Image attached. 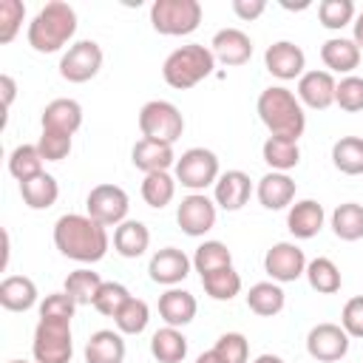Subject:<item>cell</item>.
<instances>
[{
    "label": "cell",
    "instance_id": "1",
    "mask_svg": "<svg viewBox=\"0 0 363 363\" xmlns=\"http://www.w3.org/2000/svg\"><path fill=\"white\" fill-rule=\"evenodd\" d=\"M54 247L71 261L96 264L105 258L111 238H108V230L99 221H94L91 216L65 213L54 224Z\"/></svg>",
    "mask_w": 363,
    "mask_h": 363
},
{
    "label": "cell",
    "instance_id": "2",
    "mask_svg": "<svg viewBox=\"0 0 363 363\" xmlns=\"http://www.w3.org/2000/svg\"><path fill=\"white\" fill-rule=\"evenodd\" d=\"M255 111L261 116V122L267 125L269 136H278V139H289V142H298L306 130V113H303V105L301 99L284 88V85H269L258 94V102H255Z\"/></svg>",
    "mask_w": 363,
    "mask_h": 363
},
{
    "label": "cell",
    "instance_id": "3",
    "mask_svg": "<svg viewBox=\"0 0 363 363\" xmlns=\"http://www.w3.org/2000/svg\"><path fill=\"white\" fill-rule=\"evenodd\" d=\"M74 34H77V11L62 0L45 3L28 23V45L37 54L60 51Z\"/></svg>",
    "mask_w": 363,
    "mask_h": 363
},
{
    "label": "cell",
    "instance_id": "4",
    "mask_svg": "<svg viewBox=\"0 0 363 363\" xmlns=\"http://www.w3.org/2000/svg\"><path fill=\"white\" fill-rule=\"evenodd\" d=\"M213 68H216L213 51L201 43H187L167 54V60L162 65V77L170 88L187 91V88L199 85L201 79H207L213 74Z\"/></svg>",
    "mask_w": 363,
    "mask_h": 363
},
{
    "label": "cell",
    "instance_id": "5",
    "mask_svg": "<svg viewBox=\"0 0 363 363\" xmlns=\"http://www.w3.org/2000/svg\"><path fill=\"white\" fill-rule=\"evenodd\" d=\"M201 23L199 0H156L150 6V26L164 37L193 34Z\"/></svg>",
    "mask_w": 363,
    "mask_h": 363
},
{
    "label": "cell",
    "instance_id": "6",
    "mask_svg": "<svg viewBox=\"0 0 363 363\" xmlns=\"http://www.w3.org/2000/svg\"><path fill=\"white\" fill-rule=\"evenodd\" d=\"M139 130H142V139L173 145L182 136V130H184V116H182V111L173 102L150 99L139 111Z\"/></svg>",
    "mask_w": 363,
    "mask_h": 363
},
{
    "label": "cell",
    "instance_id": "7",
    "mask_svg": "<svg viewBox=\"0 0 363 363\" xmlns=\"http://www.w3.org/2000/svg\"><path fill=\"white\" fill-rule=\"evenodd\" d=\"M176 182L193 193L207 190L210 184L218 182V156L207 147H190L176 159Z\"/></svg>",
    "mask_w": 363,
    "mask_h": 363
},
{
    "label": "cell",
    "instance_id": "8",
    "mask_svg": "<svg viewBox=\"0 0 363 363\" xmlns=\"http://www.w3.org/2000/svg\"><path fill=\"white\" fill-rule=\"evenodd\" d=\"M31 352H34L37 363H68L74 354L71 323L68 320H40L34 329Z\"/></svg>",
    "mask_w": 363,
    "mask_h": 363
},
{
    "label": "cell",
    "instance_id": "9",
    "mask_svg": "<svg viewBox=\"0 0 363 363\" xmlns=\"http://www.w3.org/2000/svg\"><path fill=\"white\" fill-rule=\"evenodd\" d=\"M128 207H130L128 193L111 182L91 187V193L85 199V210H88L85 216H91L102 227H119L122 221H128Z\"/></svg>",
    "mask_w": 363,
    "mask_h": 363
},
{
    "label": "cell",
    "instance_id": "10",
    "mask_svg": "<svg viewBox=\"0 0 363 363\" xmlns=\"http://www.w3.org/2000/svg\"><path fill=\"white\" fill-rule=\"evenodd\" d=\"M102 68V48L94 40H77L60 60V77L68 82H88Z\"/></svg>",
    "mask_w": 363,
    "mask_h": 363
},
{
    "label": "cell",
    "instance_id": "11",
    "mask_svg": "<svg viewBox=\"0 0 363 363\" xmlns=\"http://www.w3.org/2000/svg\"><path fill=\"white\" fill-rule=\"evenodd\" d=\"M306 255L298 244L292 241H278L267 250L264 255V272L275 281V284H292L306 272Z\"/></svg>",
    "mask_w": 363,
    "mask_h": 363
},
{
    "label": "cell",
    "instance_id": "12",
    "mask_svg": "<svg viewBox=\"0 0 363 363\" xmlns=\"http://www.w3.org/2000/svg\"><path fill=\"white\" fill-rule=\"evenodd\" d=\"M306 352L318 363H337L349 352V335L340 323H318L306 335Z\"/></svg>",
    "mask_w": 363,
    "mask_h": 363
},
{
    "label": "cell",
    "instance_id": "13",
    "mask_svg": "<svg viewBox=\"0 0 363 363\" xmlns=\"http://www.w3.org/2000/svg\"><path fill=\"white\" fill-rule=\"evenodd\" d=\"M216 201L207 199L204 193H190L182 199V204L176 207V221L182 227V233L201 238L204 233H210L216 227Z\"/></svg>",
    "mask_w": 363,
    "mask_h": 363
},
{
    "label": "cell",
    "instance_id": "14",
    "mask_svg": "<svg viewBox=\"0 0 363 363\" xmlns=\"http://www.w3.org/2000/svg\"><path fill=\"white\" fill-rule=\"evenodd\" d=\"M190 267H193V258H187L179 247H162L150 255V264H147V275L153 284H162V286H176L182 284L187 275H190Z\"/></svg>",
    "mask_w": 363,
    "mask_h": 363
},
{
    "label": "cell",
    "instance_id": "15",
    "mask_svg": "<svg viewBox=\"0 0 363 363\" xmlns=\"http://www.w3.org/2000/svg\"><path fill=\"white\" fill-rule=\"evenodd\" d=\"M264 65L272 77L278 79H301L303 68H306V54L301 45L289 43V40H278L264 51Z\"/></svg>",
    "mask_w": 363,
    "mask_h": 363
},
{
    "label": "cell",
    "instance_id": "16",
    "mask_svg": "<svg viewBox=\"0 0 363 363\" xmlns=\"http://www.w3.org/2000/svg\"><path fill=\"white\" fill-rule=\"evenodd\" d=\"M335 91L337 82L329 71H303V77L298 79V99L301 105L312 108V111H326L329 105H335Z\"/></svg>",
    "mask_w": 363,
    "mask_h": 363
},
{
    "label": "cell",
    "instance_id": "17",
    "mask_svg": "<svg viewBox=\"0 0 363 363\" xmlns=\"http://www.w3.org/2000/svg\"><path fill=\"white\" fill-rule=\"evenodd\" d=\"M250 196H252V182L244 170H227L213 184V201L227 213L241 210L250 201Z\"/></svg>",
    "mask_w": 363,
    "mask_h": 363
},
{
    "label": "cell",
    "instance_id": "18",
    "mask_svg": "<svg viewBox=\"0 0 363 363\" xmlns=\"http://www.w3.org/2000/svg\"><path fill=\"white\" fill-rule=\"evenodd\" d=\"M210 51L221 65H230V68L244 65L252 57V40L241 28H221V31H216V37L210 43Z\"/></svg>",
    "mask_w": 363,
    "mask_h": 363
},
{
    "label": "cell",
    "instance_id": "19",
    "mask_svg": "<svg viewBox=\"0 0 363 363\" xmlns=\"http://www.w3.org/2000/svg\"><path fill=\"white\" fill-rule=\"evenodd\" d=\"M323 221H326V213H323V204L315 201V199H301L289 207L286 213V227L295 238L306 241V238H315L320 230H323Z\"/></svg>",
    "mask_w": 363,
    "mask_h": 363
},
{
    "label": "cell",
    "instance_id": "20",
    "mask_svg": "<svg viewBox=\"0 0 363 363\" xmlns=\"http://www.w3.org/2000/svg\"><path fill=\"white\" fill-rule=\"evenodd\" d=\"M40 122H43V130H57V133L74 136L79 130V125H82V108H79L77 99L60 96V99H51L43 108Z\"/></svg>",
    "mask_w": 363,
    "mask_h": 363
},
{
    "label": "cell",
    "instance_id": "21",
    "mask_svg": "<svg viewBox=\"0 0 363 363\" xmlns=\"http://www.w3.org/2000/svg\"><path fill=\"white\" fill-rule=\"evenodd\" d=\"M130 162H133V167H139L147 176V173H162V170L176 167V153H173V145L139 139L130 150Z\"/></svg>",
    "mask_w": 363,
    "mask_h": 363
},
{
    "label": "cell",
    "instance_id": "22",
    "mask_svg": "<svg viewBox=\"0 0 363 363\" xmlns=\"http://www.w3.org/2000/svg\"><path fill=\"white\" fill-rule=\"evenodd\" d=\"M320 60L329 74H352L360 65V48L349 37H329L320 45Z\"/></svg>",
    "mask_w": 363,
    "mask_h": 363
},
{
    "label": "cell",
    "instance_id": "23",
    "mask_svg": "<svg viewBox=\"0 0 363 363\" xmlns=\"http://www.w3.org/2000/svg\"><path fill=\"white\" fill-rule=\"evenodd\" d=\"M196 298L193 292L187 289H179V286H170L167 292L159 295V318L167 323V326H187L193 318H196Z\"/></svg>",
    "mask_w": 363,
    "mask_h": 363
},
{
    "label": "cell",
    "instance_id": "24",
    "mask_svg": "<svg viewBox=\"0 0 363 363\" xmlns=\"http://www.w3.org/2000/svg\"><path fill=\"white\" fill-rule=\"evenodd\" d=\"M255 196H258L261 207H267V210H284V207H289L292 199H295V182H292L286 173L269 170L267 176L258 179Z\"/></svg>",
    "mask_w": 363,
    "mask_h": 363
},
{
    "label": "cell",
    "instance_id": "25",
    "mask_svg": "<svg viewBox=\"0 0 363 363\" xmlns=\"http://www.w3.org/2000/svg\"><path fill=\"white\" fill-rule=\"evenodd\" d=\"M37 303V284L26 275H6L0 281V306L9 312H28Z\"/></svg>",
    "mask_w": 363,
    "mask_h": 363
},
{
    "label": "cell",
    "instance_id": "26",
    "mask_svg": "<svg viewBox=\"0 0 363 363\" xmlns=\"http://www.w3.org/2000/svg\"><path fill=\"white\" fill-rule=\"evenodd\" d=\"M125 360V337L113 329H99L85 343V363H122Z\"/></svg>",
    "mask_w": 363,
    "mask_h": 363
},
{
    "label": "cell",
    "instance_id": "27",
    "mask_svg": "<svg viewBox=\"0 0 363 363\" xmlns=\"http://www.w3.org/2000/svg\"><path fill=\"white\" fill-rule=\"evenodd\" d=\"M147 247H150V230L142 221L128 218L113 230V250L122 258H139L145 255Z\"/></svg>",
    "mask_w": 363,
    "mask_h": 363
},
{
    "label": "cell",
    "instance_id": "28",
    "mask_svg": "<svg viewBox=\"0 0 363 363\" xmlns=\"http://www.w3.org/2000/svg\"><path fill=\"white\" fill-rule=\"evenodd\" d=\"M150 354L159 363H182L187 357V337L176 326H162L150 337Z\"/></svg>",
    "mask_w": 363,
    "mask_h": 363
},
{
    "label": "cell",
    "instance_id": "29",
    "mask_svg": "<svg viewBox=\"0 0 363 363\" xmlns=\"http://www.w3.org/2000/svg\"><path fill=\"white\" fill-rule=\"evenodd\" d=\"M284 303H286V295H284L281 284H275V281H258V284H252L250 292H247V306H250V312H255V315H261V318L278 315V312L284 309Z\"/></svg>",
    "mask_w": 363,
    "mask_h": 363
},
{
    "label": "cell",
    "instance_id": "30",
    "mask_svg": "<svg viewBox=\"0 0 363 363\" xmlns=\"http://www.w3.org/2000/svg\"><path fill=\"white\" fill-rule=\"evenodd\" d=\"M20 196H23V201H26L31 210H48V207L57 204L60 184H57V179H54L51 173L43 170L40 176H34V179H28V182L20 184Z\"/></svg>",
    "mask_w": 363,
    "mask_h": 363
},
{
    "label": "cell",
    "instance_id": "31",
    "mask_svg": "<svg viewBox=\"0 0 363 363\" xmlns=\"http://www.w3.org/2000/svg\"><path fill=\"white\" fill-rule=\"evenodd\" d=\"M332 233L340 241H360L363 238V204L343 201L332 210Z\"/></svg>",
    "mask_w": 363,
    "mask_h": 363
},
{
    "label": "cell",
    "instance_id": "32",
    "mask_svg": "<svg viewBox=\"0 0 363 363\" xmlns=\"http://www.w3.org/2000/svg\"><path fill=\"white\" fill-rule=\"evenodd\" d=\"M332 164L346 176H363V139L340 136L332 145Z\"/></svg>",
    "mask_w": 363,
    "mask_h": 363
},
{
    "label": "cell",
    "instance_id": "33",
    "mask_svg": "<svg viewBox=\"0 0 363 363\" xmlns=\"http://www.w3.org/2000/svg\"><path fill=\"white\" fill-rule=\"evenodd\" d=\"M306 281H309V286L315 289V292H320V295H335L337 289H340V284H343V278H340V269H337V264L332 261V258H312L309 264H306Z\"/></svg>",
    "mask_w": 363,
    "mask_h": 363
},
{
    "label": "cell",
    "instance_id": "34",
    "mask_svg": "<svg viewBox=\"0 0 363 363\" xmlns=\"http://www.w3.org/2000/svg\"><path fill=\"white\" fill-rule=\"evenodd\" d=\"M261 156H264V162H267L272 170L286 173V170L298 167V162H301V147H298V142L269 136V139L264 142V147H261Z\"/></svg>",
    "mask_w": 363,
    "mask_h": 363
},
{
    "label": "cell",
    "instance_id": "35",
    "mask_svg": "<svg viewBox=\"0 0 363 363\" xmlns=\"http://www.w3.org/2000/svg\"><path fill=\"white\" fill-rule=\"evenodd\" d=\"M176 184H179L176 176H170L167 170H162V173H147L145 182H142V199H145V204L153 207V210L167 207V204L173 201V196H176Z\"/></svg>",
    "mask_w": 363,
    "mask_h": 363
},
{
    "label": "cell",
    "instance_id": "36",
    "mask_svg": "<svg viewBox=\"0 0 363 363\" xmlns=\"http://www.w3.org/2000/svg\"><path fill=\"white\" fill-rule=\"evenodd\" d=\"M43 156L37 150V145H17L11 153H9V173L23 184L34 176L43 173Z\"/></svg>",
    "mask_w": 363,
    "mask_h": 363
},
{
    "label": "cell",
    "instance_id": "37",
    "mask_svg": "<svg viewBox=\"0 0 363 363\" xmlns=\"http://www.w3.org/2000/svg\"><path fill=\"white\" fill-rule=\"evenodd\" d=\"M102 284H105V281L99 278V272L82 267V269L68 272V278H65V292L74 298L77 306H85V303H94V298H96V292H99Z\"/></svg>",
    "mask_w": 363,
    "mask_h": 363
},
{
    "label": "cell",
    "instance_id": "38",
    "mask_svg": "<svg viewBox=\"0 0 363 363\" xmlns=\"http://www.w3.org/2000/svg\"><path fill=\"white\" fill-rule=\"evenodd\" d=\"M221 267H233V252L227 250L224 241H204L196 247V255H193V269L199 275H210Z\"/></svg>",
    "mask_w": 363,
    "mask_h": 363
},
{
    "label": "cell",
    "instance_id": "39",
    "mask_svg": "<svg viewBox=\"0 0 363 363\" xmlns=\"http://www.w3.org/2000/svg\"><path fill=\"white\" fill-rule=\"evenodd\" d=\"M201 286L213 301H233L241 292V275L233 267H221L210 275H201Z\"/></svg>",
    "mask_w": 363,
    "mask_h": 363
},
{
    "label": "cell",
    "instance_id": "40",
    "mask_svg": "<svg viewBox=\"0 0 363 363\" xmlns=\"http://www.w3.org/2000/svg\"><path fill=\"white\" fill-rule=\"evenodd\" d=\"M147 320H150V309L142 298H128L125 306L113 315V323H116V332L122 335H142L147 329Z\"/></svg>",
    "mask_w": 363,
    "mask_h": 363
},
{
    "label": "cell",
    "instance_id": "41",
    "mask_svg": "<svg viewBox=\"0 0 363 363\" xmlns=\"http://www.w3.org/2000/svg\"><path fill=\"white\" fill-rule=\"evenodd\" d=\"M318 20L323 28L337 31V28L354 23V3L352 0H320L318 3Z\"/></svg>",
    "mask_w": 363,
    "mask_h": 363
},
{
    "label": "cell",
    "instance_id": "42",
    "mask_svg": "<svg viewBox=\"0 0 363 363\" xmlns=\"http://www.w3.org/2000/svg\"><path fill=\"white\" fill-rule=\"evenodd\" d=\"M130 298V292H128V286L125 284H119V281H105L102 286H99V292H96V298H94V309L99 312V315H105V318H113L122 306H125V301Z\"/></svg>",
    "mask_w": 363,
    "mask_h": 363
},
{
    "label": "cell",
    "instance_id": "43",
    "mask_svg": "<svg viewBox=\"0 0 363 363\" xmlns=\"http://www.w3.org/2000/svg\"><path fill=\"white\" fill-rule=\"evenodd\" d=\"M335 105L346 113H357L363 111V77H343L337 82V91H335Z\"/></svg>",
    "mask_w": 363,
    "mask_h": 363
},
{
    "label": "cell",
    "instance_id": "44",
    "mask_svg": "<svg viewBox=\"0 0 363 363\" xmlns=\"http://www.w3.org/2000/svg\"><path fill=\"white\" fill-rule=\"evenodd\" d=\"M213 349L224 363H247V357H250V343L241 332H224Z\"/></svg>",
    "mask_w": 363,
    "mask_h": 363
},
{
    "label": "cell",
    "instance_id": "45",
    "mask_svg": "<svg viewBox=\"0 0 363 363\" xmlns=\"http://www.w3.org/2000/svg\"><path fill=\"white\" fill-rule=\"evenodd\" d=\"M74 309H77V303H74V298L65 289L62 292H51L40 303V320H68L71 323Z\"/></svg>",
    "mask_w": 363,
    "mask_h": 363
},
{
    "label": "cell",
    "instance_id": "46",
    "mask_svg": "<svg viewBox=\"0 0 363 363\" xmlns=\"http://www.w3.org/2000/svg\"><path fill=\"white\" fill-rule=\"evenodd\" d=\"M26 17V6L20 0H0V43H11Z\"/></svg>",
    "mask_w": 363,
    "mask_h": 363
},
{
    "label": "cell",
    "instance_id": "47",
    "mask_svg": "<svg viewBox=\"0 0 363 363\" xmlns=\"http://www.w3.org/2000/svg\"><path fill=\"white\" fill-rule=\"evenodd\" d=\"M37 150L45 162H62L71 153V136L57 130H43L37 139Z\"/></svg>",
    "mask_w": 363,
    "mask_h": 363
},
{
    "label": "cell",
    "instance_id": "48",
    "mask_svg": "<svg viewBox=\"0 0 363 363\" xmlns=\"http://www.w3.org/2000/svg\"><path fill=\"white\" fill-rule=\"evenodd\" d=\"M340 326L346 329L349 337H363V295H354L343 303Z\"/></svg>",
    "mask_w": 363,
    "mask_h": 363
},
{
    "label": "cell",
    "instance_id": "49",
    "mask_svg": "<svg viewBox=\"0 0 363 363\" xmlns=\"http://www.w3.org/2000/svg\"><path fill=\"white\" fill-rule=\"evenodd\" d=\"M264 9H267L264 0H233V11L241 20H255V17L264 14Z\"/></svg>",
    "mask_w": 363,
    "mask_h": 363
},
{
    "label": "cell",
    "instance_id": "50",
    "mask_svg": "<svg viewBox=\"0 0 363 363\" xmlns=\"http://www.w3.org/2000/svg\"><path fill=\"white\" fill-rule=\"evenodd\" d=\"M0 88H3V105L9 108V105L14 102V91H17V85H14V79H11L9 74H3V77H0Z\"/></svg>",
    "mask_w": 363,
    "mask_h": 363
},
{
    "label": "cell",
    "instance_id": "51",
    "mask_svg": "<svg viewBox=\"0 0 363 363\" xmlns=\"http://www.w3.org/2000/svg\"><path fill=\"white\" fill-rule=\"evenodd\" d=\"M352 26H354V37H352V40H354V43H357V48L363 51V11L354 17V23H352Z\"/></svg>",
    "mask_w": 363,
    "mask_h": 363
},
{
    "label": "cell",
    "instance_id": "52",
    "mask_svg": "<svg viewBox=\"0 0 363 363\" xmlns=\"http://www.w3.org/2000/svg\"><path fill=\"white\" fill-rule=\"evenodd\" d=\"M196 363H224V360L216 354V349H207V352H201V354L196 357Z\"/></svg>",
    "mask_w": 363,
    "mask_h": 363
},
{
    "label": "cell",
    "instance_id": "53",
    "mask_svg": "<svg viewBox=\"0 0 363 363\" xmlns=\"http://www.w3.org/2000/svg\"><path fill=\"white\" fill-rule=\"evenodd\" d=\"M252 363H284V360H281L278 354H258Z\"/></svg>",
    "mask_w": 363,
    "mask_h": 363
},
{
    "label": "cell",
    "instance_id": "54",
    "mask_svg": "<svg viewBox=\"0 0 363 363\" xmlns=\"http://www.w3.org/2000/svg\"><path fill=\"white\" fill-rule=\"evenodd\" d=\"M9 363H26V360H9Z\"/></svg>",
    "mask_w": 363,
    "mask_h": 363
}]
</instances>
